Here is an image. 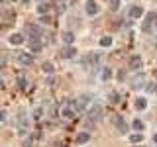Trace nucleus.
Returning a JSON list of instances; mask_svg holds the SVG:
<instances>
[{
	"label": "nucleus",
	"instance_id": "1",
	"mask_svg": "<svg viewBox=\"0 0 157 147\" xmlns=\"http://www.w3.org/2000/svg\"><path fill=\"white\" fill-rule=\"evenodd\" d=\"M86 114H88V118H92V120H98V118L102 116V106L98 104V102H94L92 100L90 104H88V108H86Z\"/></svg>",
	"mask_w": 157,
	"mask_h": 147
},
{
	"label": "nucleus",
	"instance_id": "2",
	"mask_svg": "<svg viewBox=\"0 0 157 147\" xmlns=\"http://www.w3.org/2000/svg\"><path fill=\"white\" fill-rule=\"evenodd\" d=\"M155 24H157V12H149L145 16V22H144V32H151Z\"/></svg>",
	"mask_w": 157,
	"mask_h": 147
},
{
	"label": "nucleus",
	"instance_id": "3",
	"mask_svg": "<svg viewBox=\"0 0 157 147\" xmlns=\"http://www.w3.org/2000/svg\"><path fill=\"white\" fill-rule=\"evenodd\" d=\"M16 59H18L20 65H24V67H28V65H32V63H33V57L29 55V53H24V51H20Z\"/></svg>",
	"mask_w": 157,
	"mask_h": 147
},
{
	"label": "nucleus",
	"instance_id": "4",
	"mask_svg": "<svg viewBox=\"0 0 157 147\" xmlns=\"http://www.w3.org/2000/svg\"><path fill=\"white\" fill-rule=\"evenodd\" d=\"M75 112H77V110H75V108H73L71 104L61 108V116H63V118H67V120H73V118H75Z\"/></svg>",
	"mask_w": 157,
	"mask_h": 147
},
{
	"label": "nucleus",
	"instance_id": "5",
	"mask_svg": "<svg viewBox=\"0 0 157 147\" xmlns=\"http://www.w3.org/2000/svg\"><path fill=\"white\" fill-rule=\"evenodd\" d=\"M132 88H140L141 85H144V82H145V75H141V73H137V75L134 77V78H132Z\"/></svg>",
	"mask_w": 157,
	"mask_h": 147
},
{
	"label": "nucleus",
	"instance_id": "6",
	"mask_svg": "<svg viewBox=\"0 0 157 147\" xmlns=\"http://www.w3.org/2000/svg\"><path fill=\"white\" fill-rule=\"evenodd\" d=\"M141 16H144V8H141V6L130 8V18H132V20H140Z\"/></svg>",
	"mask_w": 157,
	"mask_h": 147
},
{
	"label": "nucleus",
	"instance_id": "7",
	"mask_svg": "<svg viewBox=\"0 0 157 147\" xmlns=\"http://www.w3.org/2000/svg\"><path fill=\"white\" fill-rule=\"evenodd\" d=\"M114 126L122 131V134H126V131H128V124H126L124 120H122L120 116H116V118H114Z\"/></svg>",
	"mask_w": 157,
	"mask_h": 147
},
{
	"label": "nucleus",
	"instance_id": "8",
	"mask_svg": "<svg viewBox=\"0 0 157 147\" xmlns=\"http://www.w3.org/2000/svg\"><path fill=\"white\" fill-rule=\"evenodd\" d=\"M86 14H90V16H94V14L98 12V6H96V2L94 0H86Z\"/></svg>",
	"mask_w": 157,
	"mask_h": 147
},
{
	"label": "nucleus",
	"instance_id": "9",
	"mask_svg": "<svg viewBox=\"0 0 157 147\" xmlns=\"http://www.w3.org/2000/svg\"><path fill=\"white\" fill-rule=\"evenodd\" d=\"M24 41H26V37H24L22 33H14V36H10V43H12V45H22Z\"/></svg>",
	"mask_w": 157,
	"mask_h": 147
},
{
	"label": "nucleus",
	"instance_id": "10",
	"mask_svg": "<svg viewBox=\"0 0 157 147\" xmlns=\"http://www.w3.org/2000/svg\"><path fill=\"white\" fill-rule=\"evenodd\" d=\"M140 67H141V59L137 57V55H134V57L130 59V69H132V71H137Z\"/></svg>",
	"mask_w": 157,
	"mask_h": 147
},
{
	"label": "nucleus",
	"instance_id": "11",
	"mask_svg": "<svg viewBox=\"0 0 157 147\" xmlns=\"http://www.w3.org/2000/svg\"><path fill=\"white\" fill-rule=\"evenodd\" d=\"M26 29H28L29 33H32V37H33V39H37V37H39V28H37V26H32V24H29Z\"/></svg>",
	"mask_w": 157,
	"mask_h": 147
},
{
	"label": "nucleus",
	"instance_id": "12",
	"mask_svg": "<svg viewBox=\"0 0 157 147\" xmlns=\"http://www.w3.org/2000/svg\"><path fill=\"white\" fill-rule=\"evenodd\" d=\"M92 63H98V55H88L82 59V65H92Z\"/></svg>",
	"mask_w": 157,
	"mask_h": 147
},
{
	"label": "nucleus",
	"instance_id": "13",
	"mask_svg": "<svg viewBox=\"0 0 157 147\" xmlns=\"http://www.w3.org/2000/svg\"><path fill=\"white\" fill-rule=\"evenodd\" d=\"M61 55H63V57H67V59H71V57H75V49H73V47H65Z\"/></svg>",
	"mask_w": 157,
	"mask_h": 147
},
{
	"label": "nucleus",
	"instance_id": "14",
	"mask_svg": "<svg viewBox=\"0 0 157 147\" xmlns=\"http://www.w3.org/2000/svg\"><path fill=\"white\" fill-rule=\"evenodd\" d=\"M61 37H63V41H65V43H73V41H75V36H73L71 32H65Z\"/></svg>",
	"mask_w": 157,
	"mask_h": 147
},
{
	"label": "nucleus",
	"instance_id": "15",
	"mask_svg": "<svg viewBox=\"0 0 157 147\" xmlns=\"http://www.w3.org/2000/svg\"><path fill=\"white\" fill-rule=\"evenodd\" d=\"M88 139H90V135H88V134H78L77 135V143H86Z\"/></svg>",
	"mask_w": 157,
	"mask_h": 147
},
{
	"label": "nucleus",
	"instance_id": "16",
	"mask_svg": "<svg viewBox=\"0 0 157 147\" xmlns=\"http://www.w3.org/2000/svg\"><path fill=\"white\" fill-rule=\"evenodd\" d=\"M145 104H147V102L144 100V98H137V100H136V108H137V110H144Z\"/></svg>",
	"mask_w": 157,
	"mask_h": 147
},
{
	"label": "nucleus",
	"instance_id": "17",
	"mask_svg": "<svg viewBox=\"0 0 157 147\" xmlns=\"http://www.w3.org/2000/svg\"><path fill=\"white\" fill-rule=\"evenodd\" d=\"M29 47H32V51H39V49H41V43H39V41H36V39H33V41L29 43Z\"/></svg>",
	"mask_w": 157,
	"mask_h": 147
},
{
	"label": "nucleus",
	"instance_id": "18",
	"mask_svg": "<svg viewBox=\"0 0 157 147\" xmlns=\"http://www.w3.org/2000/svg\"><path fill=\"white\" fill-rule=\"evenodd\" d=\"M100 45H102V47L112 45V37H102V39H100Z\"/></svg>",
	"mask_w": 157,
	"mask_h": 147
},
{
	"label": "nucleus",
	"instance_id": "19",
	"mask_svg": "<svg viewBox=\"0 0 157 147\" xmlns=\"http://www.w3.org/2000/svg\"><path fill=\"white\" fill-rule=\"evenodd\" d=\"M132 127H134V130H137V131H141V130H144V124H141L140 120H134V124H132Z\"/></svg>",
	"mask_w": 157,
	"mask_h": 147
},
{
	"label": "nucleus",
	"instance_id": "20",
	"mask_svg": "<svg viewBox=\"0 0 157 147\" xmlns=\"http://www.w3.org/2000/svg\"><path fill=\"white\" fill-rule=\"evenodd\" d=\"M130 141H132V143H140V141H141V135H140V134L130 135Z\"/></svg>",
	"mask_w": 157,
	"mask_h": 147
},
{
	"label": "nucleus",
	"instance_id": "21",
	"mask_svg": "<svg viewBox=\"0 0 157 147\" xmlns=\"http://www.w3.org/2000/svg\"><path fill=\"white\" fill-rule=\"evenodd\" d=\"M43 71H45V73H53V71H55V67H53L51 63H45V65H43Z\"/></svg>",
	"mask_w": 157,
	"mask_h": 147
},
{
	"label": "nucleus",
	"instance_id": "22",
	"mask_svg": "<svg viewBox=\"0 0 157 147\" xmlns=\"http://www.w3.org/2000/svg\"><path fill=\"white\" fill-rule=\"evenodd\" d=\"M110 8L118 10V8H120V0H110Z\"/></svg>",
	"mask_w": 157,
	"mask_h": 147
},
{
	"label": "nucleus",
	"instance_id": "23",
	"mask_svg": "<svg viewBox=\"0 0 157 147\" xmlns=\"http://www.w3.org/2000/svg\"><path fill=\"white\" fill-rule=\"evenodd\" d=\"M110 69H104V71H102V78H104V81H108V78H110Z\"/></svg>",
	"mask_w": 157,
	"mask_h": 147
},
{
	"label": "nucleus",
	"instance_id": "24",
	"mask_svg": "<svg viewBox=\"0 0 157 147\" xmlns=\"http://www.w3.org/2000/svg\"><path fill=\"white\" fill-rule=\"evenodd\" d=\"M47 10H49V6H47V4H41V6L37 8V12H39V14H45Z\"/></svg>",
	"mask_w": 157,
	"mask_h": 147
},
{
	"label": "nucleus",
	"instance_id": "25",
	"mask_svg": "<svg viewBox=\"0 0 157 147\" xmlns=\"http://www.w3.org/2000/svg\"><path fill=\"white\" fill-rule=\"evenodd\" d=\"M33 118H36V120L41 118V108H36V110H33Z\"/></svg>",
	"mask_w": 157,
	"mask_h": 147
},
{
	"label": "nucleus",
	"instance_id": "26",
	"mask_svg": "<svg viewBox=\"0 0 157 147\" xmlns=\"http://www.w3.org/2000/svg\"><path fill=\"white\" fill-rule=\"evenodd\" d=\"M24 147H32V141H29V139H26V141H24Z\"/></svg>",
	"mask_w": 157,
	"mask_h": 147
},
{
	"label": "nucleus",
	"instance_id": "27",
	"mask_svg": "<svg viewBox=\"0 0 157 147\" xmlns=\"http://www.w3.org/2000/svg\"><path fill=\"white\" fill-rule=\"evenodd\" d=\"M4 118H6V114H4V112H0V122H4Z\"/></svg>",
	"mask_w": 157,
	"mask_h": 147
},
{
	"label": "nucleus",
	"instance_id": "28",
	"mask_svg": "<svg viewBox=\"0 0 157 147\" xmlns=\"http://www.w3.org/2000/svg\"><path fill=\"white\" fill-rule=\"evenodd\" d=\"M153 141H155V143H157V134H155V135H153Z\"/></svg>",
	"mask_w": 157,
	"mask_h": 147
},
{
	"label": "nucleus",
	"instance_id": "29",
	"mask_svg": "<svg viewBox=\"0 0 157 147\" xmlns=\"http://www.w3.org/2000/svg\"><path fill=\"white\" fill-rule=\"evenodd\" d=\"M2 2H4V0H0V4H2Z\"/></svg>",
	"mask_w": 157,
	"mask_h": 147
}]
</instances>
